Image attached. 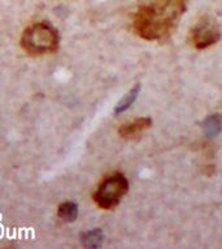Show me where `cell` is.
I'll use <instances>...</instances> for the list:
<instances>
[{"instance_id": "1", "label": "cell", "mask_w": 222, "mask_h": 249, "mask_svg": "<svg viewBox=\"0 0 222 249\" xmlns=\"http://www.w3.org/2000/svg\"><path fill=\"white\" fill-rule=\"evenodd\" d=\"M187 0H146L136 9L132 27L146 40H165L178 25Z\"/></svg>"}, {"instance_id": "2", "label": "cell", "mask_w": 222, "mask_h": 249, "mask_svg": "<svg viewBox=\"0 0 222 249\" xmlns=\"http://www.w3.org/2000/svg\"><path fill=\"white\" fill-rule=\"evenodd\" d=\"M19 42L23 50L31 54L50 53L60 46V34L54 25L40 21L26 27Z\"/></svg>"}, {"instance_id": "3", "label": "cell", "mask_w": 222, "mask_h": 249, "mask_svg": "<svg viewBox=\"0 0 222 249\" xmlns=\"http://www.w3.org/2000/svg\"><path fill=\"white\" fill-rule=\"evenodd\" d=\"M129 191V182L122 173H113L103 179L93 192V201L101 209H113Z\"/></svg>"}, {"instance_id": "4", "label": "cell", "mask_w": 222, "mask_h": 249, "mask_svg": "<svg viewBox=\"0 0 222 249\" xmlns=\"http://www.w3.org/2000/svg\"><path fill=\"white\" fill-rule=\"evenodd\" d=\"M221 39V29L216 19L209 16H203L191 27L190 40L196 50H205Z\"/></svg>"}, {"instance_id": "5", "label": "cell", "mask_w": 222, "mask_h": 249, "mask_svg": "<svg viewBox=\"0 0 222 249\" xmlns=\"http://www.w3.org/2000/svg\"><path fill=\"white\" fill-rule=\"evenodd\" d=\"M152 120L148 117H142V118H136L134 121H130L128 124H124L118 128V134L125 139H132L135 136L140 135L142 132L151 127Z\"/></svg>"}, {"instance_id": "6", "label": "cell", "mask_w": 222, "mask_h": 249, "mask_svg": "<svg viewBox=\"0 0 222 249\" xmlns=\"http://www.w3.org/2000/svg\"><path fill=\"white\" fill-rule=\"evenodd\" d=\"M81 241L86 248H99L104 241V233L100 229L87 230L81 233Z\"/></svg>"}, {"instance_id": "7", "label": "cell", "mask_w": 222, "mask_h": 249, "mask_svg": "<svg viewBox=\"0 0 222 249\" xmlns=\"http://www.w3.org/2000/svg\"><path fill=\"white\" fill-rule=\"evenodd\" d=\"M203 128L209 138H214L217 136L222 130V116L220 113L216 114H210L209 117H206L205 121L203 122Z\"/></svg>"}, {"instance_id": "8", "label": "cell", "mask_w": 222, "mask_h": 249, "mask_svg": "<svg viewBox=\"0 0 222 249\" xmlns=\"http://www.w3.org/2000/svg\"><path fill=\"white\" fill-rule=\"evenodd\" d=\"M139 92L140 85H135L120 101H118V104H117L116 108H114V114H121V113L126 112V110L134 104V101L136 100V97H138Z\"/></svg>"}, {"instance_id": "9", "label": "cell", "mask_w": 222, "mask_h": 249, "mask_svg": "<svg viewBox=\"0 0 222 249\" xmlns=\"http://www.w3.org/2000/svg\"><path fill=\"white\" fill-rule=\"evenodd\" d=\"M78 205L73 201H65L58 205L57 214L64 222H74L78 217Z\"/></svg>"}]
</instances>
